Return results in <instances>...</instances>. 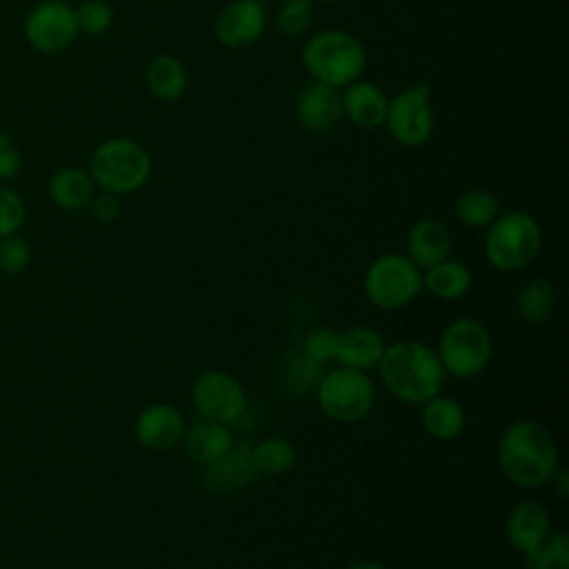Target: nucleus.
<instances>
[{"mask_svg": "<svg viewBox=\"0 0 569 569\" xmlns=\"http://www.w3.org/2000/svg\"><path fill=\"white\" fill-rule=\"evenodd\" d=\"M389 136L407 149H418L431 140L433 109L427 82H416L389 98L385 124Z\"/></svg>", "mask_w": 569, "mask_h": 569, "instance_id": "1a4fd4ad", "label": "nucleus"}, {"mask_svg": "<svg viewBox=\"0 0 569 569\" xmlns=\"http://www.w3.org/2000/svg\"><path fill=\"white\" fill-rule=\"evenodd\" d=\"M385 338L380 331L367 325H356L345 329L338 336V351L336 360L340 367L358 369V371H369L378 367L382 351H385Z\"/></svg>", "mask_w": 569, "mask_h": 569, "instance_id": "6ab92c4d", "label": "nucleus"}, {"mask_svg": "<svg viewBox=\"0 0 569 569\" xmlns=\"http://www.w3.org/2000/svg\"><path fill=\"white\" fill-rule=\"evenodd\" d=\"M78 33L76 9L62 0L38 2L24 20V36L29 44L44 56L62 53L76 42Z\"/></svg>", "mask_w": 569, "mask_h": 569, "instance_id": "9b49d317", "label": "nucleus"}, {"mask_svg": "<svg viewBox=\"0 0 569 569\" xmlns=\"http://www.w3.org/2000/svg\"><path fill=\"white\" fill-rule=\"evenodd\" d=\"M300 60L311 80L345 89L365 73L367 51L351 31L322 29L305 42Z\"/></svg>", "mask_w": 569, "mask_h": 569, "instance_id": "7ed1b4c3", "label": "nucleus"}, {"mask_svg": "<svg viewBox=\"0 0 569 569\" xmlns=\"http://www.w3.org/2000/svg\"><path fill=\"white\" fill-rule=\"evenodd\" d=\"M313 11V0H282L273 16V27L284 38H298L309 31Z\"/></svg>", "mask_w": 569, "mask_h": 569, "instance_id": "cd10ccee", "label": "nucleus"}, {"mask_svg": "<svg viewBox=\"0 0 569 569\" xmlns=\"http://www.w3.org/2000/svg\"><path fill=\"white\" fill-rule=\"evenodd\" d=\"M471 271L465 262L445 258L442 262L425 269L422 287L438 300H460L471 289Z\"/></svg>", "mask_w": 569, "mask_h": 569, "instance_id": "5701e85b", "label": "nucleus"}, {"mask_svg": "<svg viewBox=\"0 0 569 569\" xmlns=\"http://www.w3.org/2000/svg\"><path fill=\"white\" fill-rule=\"evenodd\" d=\"M296 118L311 133L331 131L342 120L340 89L311 80L296 98Z\"/></svg>", "mask_w": 569, "mask_h": 569, "instance_id": "4468645a", "label": "nucleus"}, {"mask_svg": "<svg viewBox=\"0 0 569 569\" xmlns=\"http://www.w3.org/2000/svg\"><path fill=\"white\" fill-rule=\"evenodd\" d=\"M20 164H22L20 149L9 136L0 133V180L13 178L20 171Z\"/></svg>", "mask_w": 569, "mask_h": 569, "instance_id": "f704fd0d", "label": "nucleus"}, {"mask_svg": "<svg viewBox=\"0 0 569 569\" xmlns=\"http://www.w3.org/2000/svg\"><path fill=\"white\" fill-rule=\"evenodd\" d=\"M453 213L460 224L469 229H487L500 213L498 198L487 189H469L458 196Z\"/></svg>", "mask_w": 569, "mask_h": 569, "instance_id": "bb28decb", "label": "nucleus"}, {"mask_svg": "<svg viewBox=\"0 0 569 569\" xmlns=\"http://www.w3.org/2000/svg\"><path fill=\"white\" fill-rule=\"evenodd\" d=\"M498 465L520 489L547 485L558 469V447L551 431L531 418L511 422L498 442Z\"/></svg>", "mask_w": 569, "mask_h": 569, "instance_id": "f257e3e1", "label": "nucleus"}, {"mask_svg": "<svg viewBox=\"0 0 569 569\" xmlns=\"http://www.w3.org/2000/svg\"><path fill=\"white\" fill-rule=\"evenodd\" d=\"M320 2H340V0H320Z\"/></svg>", "mask_w": 569, "mask_h": 569, "instance_id": "58836bf2", "label": "nucleus"}, {"mask_svg": "<svg viewBox=\"0 0 569 569\" xmlns=\"http://www.w3.org/2000/svg\"><path fill=\"white\" fill-rule=\"evenodd\" d=\"M24 218L27 207L22 198L9 187H0V238L13 236L24 224Z\"/></svg>", "mask_w": 569, "mask_h": 569, "instance_id": "473e14b6", "label": "nucleus"}, {"mask_svg": "<svg viewBox=\"0 0 569 569\" xmlns=\"http://www.w3.org/2000/svg\"><path fill=\"white\" fill-rule=\"evenodd\" d=\"M316 398L320 411L329 420L349 425L362 420L371 411L376 387L367 371L338 365L336 369L322 373L316 385Z\"/></svg>", "mask_w": 569, "mask_h": 569, "instance_id": "0eeeda50", "label": "nucleus"}, {"mask_svg": "<svg viewBox=\"0 0 569 569\" xmlns=\"http://www.w3.org/2000/svg\"><path fill=\"white\" fill-rule=\"evenodd\" d=\"M31 260V249L20 236L0 238V269L4 273H20Z\"/></svg>", "mask_w": 569, "mask_h": 569, "instance_id": "72a5a7b5", "label": "nucleus"}, {"mask_svg": "<svg viewBox=\"0 0 569 569\" xmlns=\"http://www.w3.org/2000/svg\"><path fill=\"white\" fill-rule=\"evenodd\" d=\"M551 533L549 509L533 498L513 505L507 518V542L522 556L533 551Z\"/></svg>", "mask_w": 569, "mask_h": 569, "instance_id": "2eb2a0df", "label": "nucleus"}, {"mask_svg": "<svg viewBox=\"0 0 569 569\" xmlns=\"http://www.w3.org/2000/svg\"><path fill=\"white\" fill-rule=\"evenodd\" d=\"M338 331L331 327H313L305 340H302V353L307 358H311L318 365H325L329 360H336V351H338Z\"/></svg>", "mask_w": 569, "mask_h": 569, "instance_id": "2f4dec72", "label": "nucleus"}, {"mask_svg": "<svg viewBox=\"0 0 569 569\" xmlns=\"http://www.w3.org/2000/svg\"><path fill=\"white\" fill-rule=\"evenodd\" d=\"M553 487H556V491H558V496H567V489H569V482H567V471L565 469H556L553 471V476H551V480H549Z\"/></svg>", "mask_w": 569, "mask_h": 569, "instance_id": "e433bc0d", "label": "nucleus"}, {"mask_svg": "<svg viewBox=\"0 0 569 569\" xmlns=\"http://www.w3.org/2000/svg\"><path fill=\"white\" fill-rule=\"evenodd\" d=\"M51 200L64 211H80L89 207L91 198L96 196V184L89 171L80 167H64L51 176L49 182Z\"/></svg>", "mask_w": 569, "mask_h": 569, "instance_id": "b1692460", "label": "nucleus"}, {"mask_svg": "<svg viewBox=\"0 0 569 569\" xmlns=\"http://www.w3.org/2000/svg\"><path fill=\"white\" fill-rule=\"evenodd\" d=\"M322 378V365L313 362L311 358H307L302 351L296 353L284 371V382L291 391L300 393V391H309L316 389L318 380Z\"/></svg>", "mask_w": 569, "mask_h": 569, "instance_id": "7c9ffc66", "label": "nucleus"}, {"mask_svg": "<svg viewBox=\"0 0 569 569\" xmlns=\"http://www.w3.org/2000/svg\"><path fill=\"white\" fill-rule=\"evenodd\" d=\"M420 407L422 427L436 440H453L462 433L467 425V413L458 400L438 393L422 402Z\"/></svg>", "mask_w": 569, "mask_h": 569, "instance_id": "4be33fe9", "label": "nucleus"}, {"mask_svg": "<svg viewBox=\"0 0 569 569\" xmlns=\"http://www.w3.org/2000/svg\"><path fill=\"white\" fill-rule=\"evenodd\" d=\"M378 373L385 389L409 405H422L438 396L445 382V369L436 349L409 338L385 347Z\"/></svg>", "mask_w": 569, "mask_h": 569, "instance_id": "f03ea898", "label": "nucleus"}, {"mask_svg": "<svg viewBox=\"0 0 569 569\" xmlns=\"http://www.w3.org/2000/svg\"><path fill=\"white\" fill-rule=\"evenodd\" d=\"M422 289V271L405 253H382L365 271L362 291L367 300L382 309L396 311L407 307Z\"/></svg>", "mask_w": 569, "mask_h": 569, "instance_id": "6e6552de", "label": "nucleus"}, {"mask_svg": "<svg viewBox=\"0 0 569 569\" xmlns=\"http://www.w3.org/2000/svg\"><path fill=\"white\" fill-rule=\"evenodd\" d=\"M436 353L445 373L473 378L487 369L493 356L491 333L476 318H456L440 331Z\"/></svg>", "mask_w": 569, "mask_h": 569, "instance_id": "423d86ee", "label": "nucleus"}, {"mask_svg": "<svg viewBox=\"0 0 569 569\" xmlns=\"http://www.w3.org/2000/svg\"><path fill=\"white\" fill-rule=\"evenodd\" d=\"M151 156L133 138H109L100 142L89 160V176L100 191L124 196L151 178Z\"/></svg>", "mask_w": 569, "mask_h": 569, "instance_id": "20e7f679", "label": "nucleus"}, {"mask_svg": "<svg viewBox=\"0 0 569 569\" xmlns=\"http://www.w3.org/2000/svg\"><path fill=\"white\" fill-rule=\"evenodd\" d=\"M73 9L78 31L84 36H102L113 24V9L104 0H82Z\"/></svg>", "mask_w": 569, "mask_h": 569, "instance_id": "c756f323", "label": "nucleus"}, {"mask_svg": "<svg viewBox=\"0 0 569 569\" xmlns=\"http://www.w3.org/2000/svg\"><path fill=\"white\" fill-rule=\"evenodd\" d=\"M516 311L527 325H545L556 311V287L549 278H531L516 298Z\"/></svg>", "mask_w": 569, "mask_h": 569, "instance_id": "393cba45", "label": "nucleus"}, {"mask_svg": "<svg viewBox=\"0 0 569 569\" xmlns=\"http://www.w3.org/2000/svg\"><path fill=\"white\" fill-rule=\"evenodd\" d=\"M345 569H387L382 562L371 560V558H362V560H353L351 565H347Z\"/></svg>", "mask_w": 569, "mask_h": 569, "instance_id": "4c0bfd02", "label": "nucleus"}, {"mask_svg": "<svg viewBox=\"0 0 569 569\" xmlns=\"http://www.w3.org/2000/svg\"><path fill=\"white\" fill-rule=\"evenodd\" d=\"M144 84L160 102H173L184 96L189 87V71L173 53H158L144 67Z\"/></svg>", "mask_w": 569, "mask_h": 569, "instance_id": "412c9836", "label": "nucleus"}, {"mask_svg": "<svg viewBox=\"0 0 569 569\" xmlns=\"http://www.w3.org/2000/svg\"><path fill=\"white\" fill-rule=\"evenodd\" d=\"M136 440L149 451H169L180 445L184 433V416L169 402L144 407L133 425Z\"/></svg>", "mask_w": 569, "mask_h": 569, "instance_id": "ddd939ff", "label": "nucleus"}, {"mask_svg": "<svg viewBox=\"0 0 569 569\" xmlns=\"http://www.w3.org/2000/svg\"><path fill=\"white\" fill-rule=\"evenodd\" d=\"M298 451L291 440L282 436H271L251 447V462L256 473L262 476H284L293 469Z\"/></svg>", "mask_w": 569, "mask_h": 569, "instance_id": "a878e982", "label": "nucleus"}, {"mask_svg": "<svg viewBox=\"0 0 569 569\" xmlns=\"http://www.w3.org/2000/svg\"><path fill=\"white\" fill-rule=\"evenodd\" d=\"M256 476L258 473L251 462V445L233 442V447L222 458L204 465L202 482L209 491L231 493L247 487Z\"/></svg>", "mask_w": 569, "mask_h": 569, "instance_id": "f3484780", "label": "nucleus"}, {"mask_svg": "<svg viewBox=\"0 0 569 569\" xmlns=\"http://www.w3.org/2000/svg\"><path fill=\"white\" fill-rule=\"evenodd\" d=\"M542 231L527 211H505L493 218L485 233V256L498 271H518L531 264L540 251Z\"/></svg>", "mask_w": 569, "mask_h": 569, "instance_id": "39448f33", "label": "nucleus"}, {"mask_svg": "<svg viewBox=\"0 0 569 569\" xmlns=\"http://www.w3.org/2000/svg\"><path fill=\"white\" fill-rule=\"evenodd\" d=\"M527 569H569V536L549 533L540 547L525 553Z\"/></svg>", "mask_w": 569, "mask_h": 569, "instance_id": "c85d7f7f", "label": "nucleus"}, {"mask_svg": "<svg viewBox=\"0 0 569 569\" xmlns=\"http://www.w3.org/2000/svg\"><path fill=\"white\" fill-rule=\"evenodd\" d=\"M342 96V118L353 122L360 129H378L385 124L389 98L376 82L353 80L345 89Z\"/></svg>", "mask_w": 569, "mask_h": 569, "instance_id": "a211bd4d", "label": "nucleus"}, {"mask_svg": "<svg viewBox=\"0 0 569 569\" xmlns=\"http://www.w3.org/2000/svg\"><path fill=\"white\" fill-rule=\"evenodd\" d=\"M407 258L418 269H429L451 253V231L438 218H420L407 231Z\"/></svg>", "mask_w": 569, "mask_h": 569, "instance_id": "dca6fc26", "label": "nucleus"}, {"mask_svg": "<svg viewBox=\"0 0 569 569\" xmlns=\"http://www.w3.org/2000/svg\"><path fill=\"white\" fill-rule=\"evenodd\" d=\"M189 396L200 418L220 425H233L247 409L244 387L236 376L222 369H207L198 373L191 382Z\"/></svg>", "mask_w": 569, "mask_h": 569, "instance_id": "9d476101", "label": "nucleus"}, {"mask_svg": "<svg viewBox=\"0 0 569 569\" xmlns=\"http://www.w3.org/2000/svg\"><path fill=\"white\" fill-rule=\"evenodd\" d=\"M267 29V9L260 0H233L213 22L216 40L227 49L256 44Z\"/></svg>", "mask_w": 569, "mask_h": 569, "instance_id": "f8f14e48", "label": "nucleus"}, {"mask_svg": "<svg viewBox=\"0 0 569 569\" xmlns=\"http://www.w3.org/2000/svg\"><path fill=\"white\" fill-rule=\"evenodd\" d=\"M233 442L236 440L229 425H220L204 418L196 420L191 427H184V433L180 440L187 458L202 467L222 458L233 447Z\"/></svg>", "mask_w": 569, "mask_h": 569, "instance_id": "aec40b11", "label": "nucleus"}, {"mask_svg": "<svg viewBox=\"0 0 569 569\" xmlns=\"http://www.w3.org/2000/svg\"><path fill=\"white\" fill-rule=\"evenodd\" d=\"M89 209H91V213H93V218H96L98 222H113V220L120 216V211H122L120 196L102 191L100 196H93V198H91Z\"/></svg>", "mask_w": 569, "mask_h": 569, "instance_id": "c9c22d12", "label": "nucleus"}]
</instances>
